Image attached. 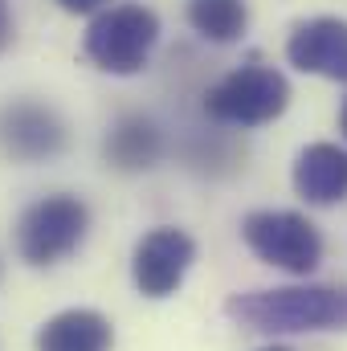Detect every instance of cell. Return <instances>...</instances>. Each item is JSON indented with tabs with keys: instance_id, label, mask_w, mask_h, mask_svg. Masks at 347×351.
Here are the masks:
<instances>
[{
	"instance_id": "obj_6",
	"label": "cell",
	"mask_w": 347,
	"mask_h": 351,
	"mask_svg": "<svg viewBox=\"0 0 347 351\" xmlns=\"http://www.w3.org/2000/svg\"><path fill=\"white\" fill-rule=\"evenodd\" d=\"M70 143L66 119L37 98H12L0 106V156L12 164L58 160Z\"/></svg>"
},
{
	"instance_id": "obj_7",
	"label": "cell",
	"mask_w": 347,
	"mask_h": 351,
	"mask_svg": "<svg viewBox=\"0 0 347 351\" xmlns=\"http://www.w3.org/2000/svg\"><path fill=\"white\" fill-rule=\"evenodd\" d=\"M192 262H196V241L176 225H160L135 241L131 282L143 298H172L184 286Z\"/></svg>"
},
{
	"instance_id": "obj_8",
	"label": "cell",
	"mask_w": 347,
	"mask_h": 351,
	"mask_svg": "<svg viewBox=\"0 0 347 351\" xmlns=\"http://www.w3.org/2000/svg\"><path fill=\"white\" fill-rule=\"evenodd\" d=\"M286 62L302 74L347 82V21L344 16L298 21L286 37Z\"/></svg>"
},
{
	"instance_id": "obj_10",
	"label": "cell",
	"mask_w": 347,
	"mask_h": 351,
	"mask_svg": "<svg viewBox=\"0 0 347 351\" xmlns=\"http://www.w3.org/2000/svg\"><path fill=\"white\" fill-rule=\"evenodd\" d=\"M33 343H37V351H110L115 327L106 315H98L90 306H70V311H58L53 319H45Z\"/></svg>"
},
{
	"instance_id": "obj_2",
	"label": "cell",
	"mask_w": 347,
	"mask_h": 351,
	"mask_svg": "<svg viewBox=\"0 0 347 351\" xmlns=\"http://www.w3.org/2000/svg\"><path fill=\"white\" fill-rule=\"evenodd\" d=\"M156 41H160V16L147 4H110L90 16L82 53L94 70L131 78L152 62Z\"/></svg>"
},
{
	"instance_id": "obj_15",
	"label": "cell",
	"mask_w": 347,
	"mask_h": 351,
	"mask_svg": "<svg viewBox=\"0 0 347 351\" xmlns=\"http://www.w3.org/2000/svg\"><path fill=\"white\" fill-rule=\"evenodd\" d=\"M339 131H344V139H347V98H344V106H339Z\"/></svg>"
},
{
	"instance_id": "obj_5",
	"label": "cell",
	"mask_w": 347,
	"mask_h": 351,
	"mask_svg": "<svg viewBox=\"0 0 347 351\" xmlns=\"http://www.w3.org/2000/svg\"><path fill=\"white\" fill-rule=\"evenodd\" d=\"M241 241L250 245V254L258 262L274 265L282 274L307 278L323 262V237L315 229V221H307L302 213L290 208H258L241 221Z\"/></svg>"
},
{
	"instance_id": "obj_13",
	"label": "cell",
	"mask_w": 347,
	"mask_h": 351,
	"mask_svg": "<svg viewBox=\"0 0 347 351\" xmlns=\"http://www.w3.org/2000/svg\"><path fill=\"white\" fill-rule=\"evenodd\" d=\"M58 8H66V12H74V16H78V12L86 16V12H102V8H110V0H58Z\"/></svg>"
},
{
	"instance_id": "obj_11",
	"label": "cell",
	"mask_w": 347,
	"mask_h": 351,
	"mask_svg": "<svg viewBox=\"0 0 347 351\" xmlns=\"http://www.w3.org/2000/svg\"><path fill=\"white\" fill-rule=\"evenodd\" d=\"M102 156L119 172H147L164 160V131L147 114H123L102 143Z\"/></svg>"
},
{
	"instance_id": "obj_14",
	"label": "cell",
	"mask_w": 347,
	"mask_h": 351,
	"mask_svg": "<svg viewBox=\"0 0 347 351\" xmlns=\"http://www.w3.org/2000/svg\"><path fill=\"white\" fill-rule=\"evenodd\" d=\"M12 33H16V29H12V12H8V0H0V53L12 45Z\"/></svg>"
},
{
	"instance_id": "obj_9",
	"label": "cell",
	"mask_w": 347,
	"mask_h": 351,
	"mask_svg": "<svg viewBox=\"0 0 347 351\" xmlns=\"http://www.w3.org/2000/svg\"><path fill=\"white\" fill-rule=\"evenodd\" d=\"M290 184L315 208H331V204L347 200V147H339V143H307L294 156Z\"/></svg>"
},
{
	"instance_id": "obj_4",
	"label": "cell",
	"mask_w": 347,
	"mask_h": 351,
	"mask_svg": "<svg viewBox=\"0 0 347 351\" xmlns=\"http://www.w3.org/2000/svg\"><path fill=\"white\" fill-rule=\"evenodd\" d=\"M290 106V82L274 66H237L204 94V114L221 127H265Z\"/></svg>"
},
{
	"instance_id": "obj_3",
	"label": "cell",
	"mask_w": 347,
	"mask_h": 351,
	"mask_svg": "<svg viewBox=\"0 0 347 351\" xmlns=\"http://www.w3.org/2000/svg\"><path fill=\"white\" fill-rule=\"evenodd\" d=\"M90 233V208L82 196L74 192H53L33 200L21 221H16V254L29 265H58L70 254H78V245Z\"/></svg>"
},
{
	"instance_id": "obj_16",
	"label": "cell",
	"mask_w": 347,
	"mask_h": 351,
	"mask_svg": "<svg viewBox=\"0 0 347 351\" xmlns=\"http://www.w3.org/2000/svg\"><path fill=\"white\" fill-rule=\"evenodd\" d=\"M261 351H290V348H282V343H270V348H261Z\"/></svg>"
},
{
	"instance_id": "obj_1",
	"label": "cell",
	"mask_w": 347,
	"mask_h": 351,
	"mask_svg": "<svg viewBox=\"0 0 347 351\" xmlns=\"http://www.w3.org/2000/svg\"><path fill=\"white\" fill-rule=\"evenodd\" d=\"M225 319L254 335H319L347 331V286H274L225 298Z\"/></svg>"
},
{
	"instance_id": "obj_12",
	"label": "cell",
	"mask_w": 347,
	"mask_h": 351,
	"mask_svg": "<svg viewBox=\"0 0 347 351\" xmlns=\"http://www.w3.org/2000/svg\"><path fill=\"white\" fill-rule=\"evenodd\" d=\"M188 25L213 45H233L250 29V4L246 0H188Z\"/></svg>"
}]
</instances>
